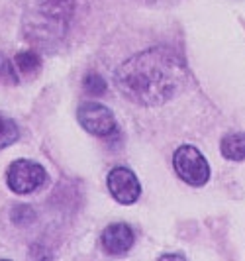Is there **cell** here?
<instances>
[{
  "label": "cell",
  "mask_w": 245,
  "mask_h": 261,
  "mask_svg": "<svg viewBox=\"0 0 245 261\" xmlns=\"http://www.w3.org/2000/svg\"><path fill=\"white\" fill-rule=\"evenodd\" d=\"M184 61L169 47H149L116 69L114 83L128 100L140 106H161L182 89Z\"/></svg>",
  "instance_id": "obj_1"
},
{
  "label": "cell",
  "mask_w": 245,
  "mask_h": 261,
  "mask_svg": "<svg viewBox=\"0 0 245 261\" xmlns=\"http://www.w3.org/2000/svg\"><path fill=\"white\" fill-rule=\"evenodd\" d=\"M26 38L41 47L57 45L69 32L75 0H20Z\"/></svg>",
  "instance_id": "obj_2"
},
{
  "label": "cell",
  "mask_w": 245,
  "mask_h": 261,
  "mask_svg": "<svg viewBox=\"0 0 245 261\" xmlns=\"http://www.w3.org/2000/svg\"><path fill=\"white\" fill-rule=\"evenodd\" d=\"M173 165L182 181L193 187H202L210 179V165L206 157L194 145H181L173 155Z\"/></svg>",
  "instance_id": "obj_3"
},
{
  "label": "cell",
  "mask_w": 245,
  "mask_h": 261,
  "mask_svg": "<svg viewBox=\"0 0 245 261\" xmlns=\"http://www.w3.org/2000/svg\"><path fill=\"white\" fill-rule=\"evenodd\" d=\"M47 181L45 169L30 159H16L6 171V183L16 195H30Z\"/></svg>",
  "instance_id": "obj_4"
},
{
  "label": "cell",
  "mask_w": 245,
  "mask_h": 261,
  "mask_svg": "<svg viewBox=\"0 0 245 261\" xmlns=\"http://www.w3.org/2000/svg\"><path fill=\"white\" fill-rule=\"evenodd\" d=\"M77 118L78 124L92 136L106 138L116 132V118L112 110L100 102H92V100L83 102L77 110Z\"/></svg>",
  "instance_id": "obj_5"
},
{
  "label": "cell",
  "mask_w": 245,
  "mask_h": 261,
  "mask_svg": "<svg viewBox=\"0 0 245 261\" xmlns=\"http://www.w3.org/2000/svg\"><path fill=\"white\" fill-rule=\"evenodd\" d=\"M108 191L110 195L116 198L120 204H133L142 196V185L133 171L128 167H114L108 173Z\"/></svg>",
  "instance_id": "obj_6"
},
{
  "label": "cell",
  "mask_w": 245,
  "mask_h": 261,
  "mask_svg": "<svg viewBox=\"0 0 245 261\" xmlns=\"http://www.w3.org/2000/svg\"><path fill=\"white\" fill-rule=\"evenodd\" d=\"M102 248L110 255H124L133 246V230L128 224H112L102 232Z\"/></svg>",
  "instance_id": "obj_7"
},
{
  "label": "cell",
  "mask_w": 245,
  "mask_h": 261,
  "mask_svg": "<svg viewBox=\"0 0 245 261\" xmlns=\"http://www.w3.org/2000/svg\"><path fill=\"white\" fill-rule=\"evenodd\" d=\"M222 155L230 161H243L245 159V134L243 132H235V134H228L222 144Z\"/></svg>",
  "instance_id": "obj_8"
},
{
  "label": "cell",
  "mask_w": 245,
  "mask_h": 261,
  "mask_svg": "<svg viewBox=\"0 0 245 261\" xmlns=\"http://www.w3.org/2000/svg\"><path fill=\"white\" fill-rule=\"evenodd\" d=\"M14 65H16V71H20L24 77H36L41 69V59L36 51H20L14 59Z\"/></svg>",
  "instance_id": "obj_9"
},
{
  "label": "cell",
  "mask_w": 245,
  "mask_h": 261,
  "mask_svg": "<svg viewBox=\"0 0 245 261\" xmlns=\"http://www.w3.org/2000/svg\"><path fill=\"white\" fill-rule=\"evenodd\" d=\"M18 126L16 122L10 118H2L0 116V149L2 147H8L18 140Z\"/></svg>",
  "instance_id": "obj_10"
},
{
  "label": "cell",
  "mask_w": 245,
  "mask_h": 261,
  "mask_svg": "<svg viewBox=\"0 0 245 261\" xmlns=\"http://www.w3.org/2000/svg\"><path fill=\"white\" fill-rule=\"evenodd\" d=\"M83 89L85 92H89V94H94V96H100L106 92L108 89V85H106V81H104L98 73H89L85 81H83Z\"/></svg>",
  "instance_id": "obj_11"
},
{
  "label": "cell",
  "mask_w": 245,
  "mask_h": 261,
  "mask_svg": "<svg viewBox=\"0 0 245 261\" xmlns=\"http://www.w3.org/2000/svg\"><path fill=\"white\" fill-rule=\"evenodd\" d=\"M0 81L2 83H18V71L14 61H10L6 55L0 53Z\"/></svg>",
  "instance_id": "obj_12"
},
{
  "label": "cell",
  "mask_w": 245,
  "mask_h": 261,
  "mask_svg": "<svg viewBox=\"0 0 245 261\" xmlns=\"http://www.w3.org/2000/svg\"><path fill=\"white\" fill-rule=\"evenodd\" d=\"M10 216H12L14 222H18L20 226H26V224H32L36 220V212L30 208V206H26V204H18V206L12 210Z\"/></svg>",
  "instance_id": "obj_13"
}]
</instances>
